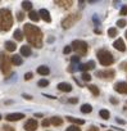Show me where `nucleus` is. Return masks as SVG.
I'll use <instances>...</instances> for the list:
<instances>
[{
    "instance_id": "30",
    "label": "nucleus",
    "mask_w": 127,
    "mask_h": 131,
    "mask_svg": "<svg viewBox=\"0 0 127 131\" xmlns=\"http://www.w3.org/2000/svg\"><path fill=\"white\" fill-rule=\"evenodd\" d=\"M82 80H84V81H87V82H89V81L91 80V76H90L89 73L84 72V73H82Z\"/></svg>"
},
{
    "instance_id": "27",
    "label": "nucleus",
    "mask_w": 127,
    "mask_h": 131,
    "mask_svg": "<svg viewBox=\"0 0 127 131\" xmlns=\"http://www.w3.org/2000/svg\"><path fill=\"white\" fill-rule=\"evenodd\" d=\"M99 114H100V117L104 118V119H108V118H109V112H108L107 109H101V111L99 112Z\"/></svg>"
},
{
    "instance_id": "21",
    "label": "nucleus",
    "mask_w": 127,
    "mask_h": 131,
    "mask_svg": "<svg viewBox=\"0 0 127 131\" xmlns=\"http://www.w3.org/2000/svg\"><path fill=\"white\" fill-rule=\"evenodd\" d=\"M10 60H12V63H13L14 66H21V64H22V58H21V55H13Z\"/></svg>"
},
{
    "instance_id": "3",
    "label": "nucleus",
    "mask_w": 127,
    "mask_h": 131,
    "mask_svg": "<svg viewBox=\"0 0 127 131\" xmlns=\"http://www.w3.org/2000/svg\"><path fill=\"white\" fill-rule=\"evenodd\" d=\"M96 55H98V59H99L100 64H101V66H105V67L113 64V62H114V58H113L112 53L108 51V50H105V49L99 50Z\"/></svg>"
},
{
    "instance_id": "36",
    "label": "nucleus",
    "mask_w": 127,
    "mask_h": 131,
    "mask_svg": "<svg viewBox=\"0 0 127 131\" xmlns=\"http://www.w3.org/2000/svg\"><path fill=\"white\" fill-rule=\"evenodd\" d=\"M49 125H50V119H46V118H45V119L42 121V126H44V127H48Z\"/></svg>"
},
{
    "instance_id": "26",
    "label": "nucleus",
    "mask_w": 127,
    "mask_h": 131,
    "mask_svg": "<svg viewBox=\"0 0 127 131\" xmlns=\"http://www.w3.org/2000/svg\"><path fill=\"white\" fill-rule=\"evenodd\" d=\"M56 4H59L60 7H63V8H70L73 3L72 2H55Z\"/></svg>"
},
{
    "instance_id": "20",
    "label": "nucleus",
    "mask_w": 127,
    "mask_h": 131,
    "mask_svg": "<svg viewBox=\"0 0 127 131\" xmlns=\"http://www.w3.org/2000/svg\"><path fill=\"white\" fill-rule=\"evenodd\" d=\"M50 123L54 125V126H60V125L63 123V119H62L60 117H56V116H55V117H51V118H50Z\"/></svg>"
},
{
    "instance_id": "2",
    "label": "nucleus",
    "mask_w": 127,
    "mask_h": 131,
    "mask_svg": "<svg viewBox=\"0 0 127 131\" xmlns=\"http://www.w3.org/2000/svg\"><path fill=\"white\" fill-rule=\"evenodd\" d=\"M13 26V16L9 9H0V31H9Z\"/></svg>"
},
{
    "instance_id": "42",
    "label": "nucleus",
    "mask_w": 127,
    "mask_h": 131,
    "mask_svg": "<svg viewBox=\"0 0 127 131\" xmlns=\"http://www.w3.org/2000/svg\"><path fill=\"white\" fill-rule=\"evenodd\" d=\"M126 39H127V31H126Z\"/></svg>"
},
{
    "instance_id": "14",
    "label": "nucleus",
    "mask_w": 127,
    "mask_h": 131,
    "mask_svg": "<svg viewBox=\"0 0 127 131\" xmlns=\"http://www.w3.org/2000/svg\"><path fill=\"white\" fill-rule=\"evenodd\" d=\"M58 89H59L60 91L70 93V91L72 90V85H70V84H67V82H60V84L58 85Z\"/></svg>"
},
{
    "instance_id": "29",
    "label": "nucleus",
    "mask_w": 127,
    "mask_h": 131,
    "mask_svg": "<svg viewBox=\"0 0 127 131\" xmlns=\"http://www.w3.org/2000/svg\"><path fill=\"white\" fill-rule=\"evenodd\" d=\"M49 85V81L48 80H40L39 81V86L40 88H45V86H48Z\"/></svg>"
},
{
    "instance_id": "17",
    "label": "nucleus",
    "mask_w": 127,
    "mask_h": 131,
    "mask_svg": "<svg viewBox=\"0 0 127 131\" xmlns=\"http://www.w3.org/2000/svg\"><path fill=\"white\" fill-rule=\"evenodd\" d=\"M21 54H22L23 57H30V55H31V48H30L28 45L22 46V48H21Z\"/></svg>"
},
{
    "instance_id": "4",
    "label": "nucleus",
    "mask_w": 127,
    "mask_h": 131,
    "mask_svg": "<svg viewBox=\"0 0 127 131\" xmlns=\"http://www.w3.org/2000/svg\"><path fill=\"white\" fill-rule=\"evenodd\" d=\"M10 64H12V60L10 58L5 54V53H0V71L3 72V75H9L10 73Z\"/></svg>"
},
{
    "instance_id": "19",
    "label": "nucleus",
    "mask_w": 127,
    "mask_h": 131,
    "mask_svg": "<svg viewBox=\"0 0 127 131\" xmlns=\"http://www.w3.org/2000/svg\"><path fill=\"white\" fill-rule=\"evenodd\" d=\"M5 49H7L8 51H16L17 45H16L13 41H7V42H5Z\"/></svg>"
},
{
    "instance_id": "23",
    "label": "nucleus",
    "mask_w": 127,
    "mask_h": 131,
    "mask_svg": "<svg viewBox=\"0 0 127 131\" xmlns=\"http://www.w3.org/2000/svg\"><path fill=\"white\" fill-rule=\"evenodd\" d=\"M22 8L25 10H32V3L31 2H22Z\"/></svg>"
},
{
    "instance_id": "38",
    "label": "nucleus",
    "mask_w": 127,
    "mask_h": 131,
    "mask_svg": "<svg viewBox=\"0 0 127 131\" xmlns=\"http://www.w3.org/2000/svg\"><path fill=\"white\" fill-rule=\"evenodd\" d=\"M71 50H72V48H71V46H66L63 51H64V54H68V53H71Z\"/></svg>"
},
{
    "instance_id": "5",
    "label": "nucleus",
    "mask_w": 127,
    "mask_h": 131,
    "mask_svg": "<svg viewBox=\"0 0 127 131\" xmlns=\"http://www.w3.org/2000/svg\"><path fill=\"white\" fill-rule=\"evenodd\" d=\"M71 48H72L78 55H85V54L87 53V49H89L87 44H86L85 41H82V40H75V41L72 42Z\"/></svg>"
},
{
    "instance_id": "28",
    "label": "nucleus",
    "mask_w": 127,
    "mask_h": 131,
    "mask_svg": "<svg viewBox=\"0 0 127 131\" xmlns=\"http://www.w3.org/2000/svg\"><path fill=\"white\" fill-rule=\"evenodd\" d=\"M108 35H109L110 37H114V36L117 35V30H116L114 27H112V28H109V30H108Z\"/></svg>"
},
{
    "instance_id": "37",
    "label": "nucleus",
    "mask_w": 127,
    "mask_h": 131,
    "mask_svg": "<svg viewBox=\"0 0 127 131\" xmlns=\"http://www.w3.org/2000/svg\"><path fill=\"white\" fill-rule=\"evenodd\" d=\"M127 14V7H123L121 9V16H126Z\"/></svg>"
},
{
    "instance_id": "13",
    "label": "nucleus",
    "mask_w": 127,
    "mask_h": 131,
    "mask_svg": "<svg viewBox=\"0 0 127 131\" xmlns=\"http://www.w3.org/2000/svg\"><path fill=\"white\" fill-rule=\"evenodd\" d=\"M94 67H95V62L94 60H90V62H87L85 64H81L80 66V70L81 71H89V70H93Z\"/></svg>"
},
{
    "instance_id": "43",
    "label": "nucleus",
    "mask_w": 127,
    "mask_h": 131,
    "mask_svg": "<svg viewBox=\"0 0 127 131\" xmlns=\"http://www.w3.org/2000/svg\"><path fill=\"white\" fill-rule=\"evenodd\" d=\"M0 119H2V116H0Z\"/></svg>"
},
{
    "instance_id": "33",
    "label": "nucleus",
    "mask_w": 127,
    "mask_h": 131,
    "mask_svg": "<svg viewBox=\"0 0 127 131\" xmlns=\"http://www.w3.org/2000/svg\"><path fill=\"white\" fill-rule=\"evenodd\" d=\"M32 77H33V75H32V72H27V73L25 75V80H27V81H28V80H31Z\"/></svg>"
},
{
    "instance_id": "35",
    "label": "nucleus",
    "mask_w": 127,
    "mask_h": 131,
    "mask_svg": "<svg viewBox=\"0 0 127 131\" xmlns=\"http://www.w3.org/2000/svg\"><path fill=\"white\" fill-rule=\"evenodd\" d=\"M17 19H18V21H23V19H25V14L21 13V12H18V14H17Z\"/></svg>"
},
{
    "instance_id": "18",
    "label": "nucleus",
    "mask_w": 127,
    "mask_h": 131,
    "mask_svg": "<svg viewBox=\"0 0 127 131\" xmlns=\"http://www.w3.org/2000/svg\"><path fill=\"white\" fill-rule=\"evenodd\" d=\"M13 36H14V39H16L17 41H22L23 37H25V34H23L21 30H16L14 34H13Z\"/></svg>"
},
{
    "instance_id": "32",
    "label": "nucleus",
    "mask_w": 127,
    "mask_h": 131,
    "mask_svg": "<svg viewBox=\"0 0 127 131\" xmlns=\"http://www.w3.org/2000/svg\"><path fill=\"white\" fill-rule=\"evenodd\" d=\"M126 25H127L126 19H119V21L117 22V26H118V27H124Z\"/></svg>"
},
{
    "instance_id": "34",
    "label": "nucleus",
    "mask_w": 127,
    "mask_h": 131,
    "mask_svg": "<svg viewBox=\"0 0 127 131\" xmlns=\"http://www.w3.org/2000/svg\"><path fill=\"white\" fill-rule=\"evenodd\" d=\"M4 131H16L14 130V127H12V126H8V125H4Z\"/></svg>"
},
{
    "instance_id": "31",
    "label": "nucleus",
    "mask_w": 127,
    "mask_h": 131,
    "mask_svg": "<svg viewBox=\"0 0 127 131\" xmlns=\"http://www.w3.org/2000/svg\"><path fill=\"white\" fill-rule=\"evenodd\" d=\"M67 131H81V128H80L78 126H75V125H72V126H70V127L67 128Z\"/></svg>"
},
{
    "instance_id": "6",
    "label": "nucleus",
    "mask_w": 127,
    "mask_h": 131,
    "mask_svg": "<svg viewBox=\"0 0 127 131\" xmlns=\"http://www.w3.org/2000/svg\"><path fill=\"white\" fill-rule=\"evenodd\" d=\"M81 18V16L78 14V13H75V14H70V16H67L62 21V26H63V28H70V27H72L78 19Z\"/></svg>"
},
{
    "instance_id": "11",
    "label": "nucleus",
    "mask_w": 127,
    "mask_h": 131,
    "mask_svg": "<svg viewBox=\"0 0 127 131\" xmlns=\"http://www.w3.org/2000/svg\"><path fill=\"white\" fill-rule=\"evenodd\" d=\"M8 121H18V119H22L25 118V114L23 113H10L5 117Z\"/></svg>"
},
{
    "instance_id": "9",
    "label": "nucleus",
    "mask_w": 127,
    "mask_h": 131,
    "mask_svg": "<svg viewBox=\"0 0 127 131\" xmlns=\"http://www.w3.org/2000/svg\"><path fill=\"white\" fill-rule=\"evenodd\" d=\"M114 90L119 94H127V82H117L114 85Z\"/></svg>"
},
{
    "instance_id": "12",
    "label": "nucleus",
    "mask_w": 127,
    "mask_h": 131,
    "mask_svg": "<svg viewBox=\"0 0 127 131\" xmlns=\"http://www.w3.org/2000/svg\"><path fill=\"white\" fill-rule=\"evenodd\" d=\"M39 14H40V18H42L45 22H50L51 21V17H50V13L46 10V9H40V12H39Z\"/></svg>"
},
{
    "instance_id": "16",
    "label": "nucleus",
    "mask_w": 127,
    "mask_h": 131,
    "mask_svg": "<svg viewBox=\"0 0 127 131\" xmlns=\"http://www.w3.org/2000/svg\"><path fill=\"white\" fill-rule=\"evenodd\" d=\"M28 17H30V19L33 21V22H39V21H40V14H39L37 12H35V10H31L30 14H28Z\"/></svg>"
},
{
    "instance_id": "39",
    "label": "nucleus",
    "mask_w": 127,
    "mask_h": 131,
    "mask_svg": "<svg viewBox=\"0 0 127 131\" xmlns=\"http://www.w3.org/2000/svg\"><path fill=\"white\" fill-rule=\"evenodd\" d=\"M68 102H70V103H73V104H75V103H77V102H78V99H77V98H72V99H70Z\"/></svg>"
},
{
    "instance_id": "40",
    "label": "nucleus",
    "mask_w": 127,
    "mask_h": 131,
    "mask_svg": "<svg viewBox=\"0 0 127 131\" xmlns=\"http://www.w3.org/2000/svg\"><path fill=\"white\" fill-rule=\"evenodd\" d=\"M89 131H99V128H98V127H95V126H91V127L89 128Z\"/></svg>"
},
{
    "instance_id": "22",
    "label": "nucleus",
    "mask_w": 127,
    "mask_h": 131,
    "mask_svg": "<svg viewBox=\"0 0 127 131\" xmlns=\"http://www.w3.org/2000/svg\"><path fill=\"white\" fill-rule=\"evenodd\" d=\"M67 119L72 123H76V125H84L85 121L84 119H80V118H75V117H67Z\"/></svg>"
},
{
    "instance_id": "1",
    "label": "nucleus",
    "mask_w": 127,
    "mask_h": 131,
    "mask_svg": "<svg viewBox=\"0 0 127 131\" xmlns=\"http://www.w3.org/2000/svg\"><path fill=\"white\" fill-rule=\"evenodd\" d=\"M23 34H25L27 41H28L32 46H35V48H41V45H42V32H41V30H40L37 26H33V25H31V23L25 25Z\"/></svg>"
},
{
    "instance_id": "15",
    "label": "nucleus",
    "mask_w": 127,
    "mask_h": 131,
    "mask_svg": "<svg viewBox=\"0 0 127 131\" xmlns=\"http://www.w3.org/2000/svg\"><path fill=\"white\" fill-rule=\"evenodd\" d=\"M37 73L42 75V76H46V75L50 73V70H49V67H46V66H40V67L37 68Z\"/></svg>"
},
{
    "instance_id": "10",
    "label": "nucleus",
    "mask_w": 127,
    "mask_h": 131,
    "mask_svg": "<svg viewBox=\"0 0 127 131\" xmlns=\"http://www.w3.org/2000/svg\"><path fill=\"white\" fill-rule=\"evenodd\" d=\"M113 46H114L117 50H119V51H124V50H126V45H124V41H123L122 39L116 40L114 44H113Z\"/></svg>"
},
{
    "instance_id": "8",
    "label": "nucleus",
    "mask_w": 127,
    "mask_h": 131,
    "mask_svg": "<svg viewBox=\"0 0 127 131\" xmlns=\"http://www.w3.org/2000/svg\"><path fill=\"white\" fill-rule=\"evenodd\" d=\"M37 126H39V123L36 119H28L25 123V130L26 131H35V130H37Z\"/></svg>"
},
{
    "instance_id": "24",
    "label": "nucleus",
    "mask_w": 127,
    "mask_h": 131,
    "mask_svg": "<svg viewBox=\"0 0 127 131\" xmlns=\"http://www.w3.org/2000/svg\"><path fill=\"white\" fill-rule=\"evenodd\" d=\"M87 88H89V90L93 93V95H95V96H98V95H99V93H100V91H99V89H98L95 85H89Z\"/></svg>"
},
{
    "instance_id": "41",
    "label": "nucleus",
    "mask_w": 127,
    "mask_h": 131,
    "mask_svg": "<svg viewBox=\"0 0 127 131\" xmlns=\"http://www.w3.org/2000/svg\"><path fill=\"white\" fill-rule=\"evenodd\" d=\"M25 98H26L27 100H30V99H32V96H30V95H25Z\"/></svg>"
},
{
    "instance_id": "25",
    "label": "nucleus",
    "mask_w": 127,
    "mask_h": 131,
    "mask_svg": "<svg viewBox=\"0 0 127 131\" xmlns=\"http://www.w3.org/2000/svg\"><path fill=\"white\" fill-rule=\"evenodd\" d=\"M93 111V107L90 105V104H84L82 107H81V112L82 113H90Z\"/></svg>"
},
{
    "instance_id": "7",
    "label": "nucleus",
    "mask_w": 127,
    "mask_h": 131,
    "mask_svg": "<svg viewBox=\"0 0 127 131\" xmlns=\"http://www.w3.org/2000/svg\"><path fill=\"white\" fill-rule=\"evenodd\" d=\"M116 75V72L113 70H107V71H99L96 72V76L98 77H101V79H113Z\"/></svg>"
}]
</instances>
